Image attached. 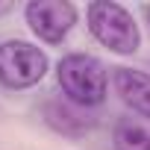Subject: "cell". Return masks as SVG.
I'll return each mask as SVG.
<instances>
[{"label":"cell","instance_id":"7a4b0ae2","mask_svg":"<svg viewBox=\"0 0 150 150\" xmlns=\"http://www.w3.org/2000/svg\"><path fill=\"white\" fill-rule=\"evenodd\" d=\"M88 30L103 47L115 53H135L141 41L132 15L124 6L109 3V0H97L88 6Z\"/></svg>","mask_w":150,"mask_h":150},{"label":"cell","instance_id":"52a82bcc","mask_svg":"<svg viewBox=\"0 0 150 150\" xmlns=\"http://www.w3.org/2000/svg\"><path fill=\"white\" fill-rule=\"evenodd\" d=\"M115 150H150V124L124 118L115 124Z\"/></svg>","mask_w":150,"mask_h":150},{"label":"cell","instance_id":"6da1fadb","mask_svg":"<svg viewBox=\"0 0 150 150\" xmlns=\"http://www.w3.org/2000/svg\"><path fill=\"white\" fill-rule=\"evenodd\" d=\"M59 86L65 97L77 106H100L106 97V71L94 56L71 53L59 62Z\"/></svg>","mask_w":150,"mask_h":150},{"label":"cell","instance_id":"3957f363","mask_svg":"<svg viewBox=\"0 0 150 150\" xmlns=\"http://www.w3.org/2000/svg\"><path fill=\"white\" fill-rule=\"evenodd\" d=\"M47 74V56L30 41L0 44V83L9 88H30Z\"/></svg>","mask_w":150,"mask_h":150},{"label":"cell","instance_id":"5b68a950","mask_svg":"<svg viewBox=\"0 0 150 150\" xmlns=\"http://www.w3.org/2000/svg\"><path fill=\"white\" fill-rule=\"evenodd\" d=\"M115 91L121 94V100L129 109L150 118V74L132 71V68H118L115 71Z\"/></svg>","mask_w":150,"mask_h":150},{"label":"cell","instance_id":"ba28073f","mask_svg":"<svg viewBox=\"0 0 150 150\" xmlns=\"http://www.w3.org/2000/svg\"><path fill=\"white\" fill-rule=\"evenodd\" d=\"M144 15H147V21H150V6H144Z\"/></svg>","mask_w":150,"mask_h":150},{"label":"cell","instance_id":"8992f818","mask_svg":"<svg viewBox=\"0 0 150 150\" xmlns=\"http://www.w3.org/2000/svg\"><path fill=\"white\" fill-rule=\"evenodd\" d=\"M47 121H50V127H56L59 132H68V135H77V132L91 127V121L83 118V106L71 103V100L68 103H50L47 106Z\"/></svg>","mask_w":150,"mask_h":150},{"label":"cell","instance_id":"277c9868","mask_svg":"<svg viewBox=\"0 0 150 150\" xmlns=\"http://www.w3.org/2000/svg\"><path fill=\"white\" fill-rule=\"evenodd\" d=\"M27 24L41 41H62L77 24V9L68 0H33L27 6Z\"/></svg>","mask_w":150,"mask_h":150}]
</instances>
